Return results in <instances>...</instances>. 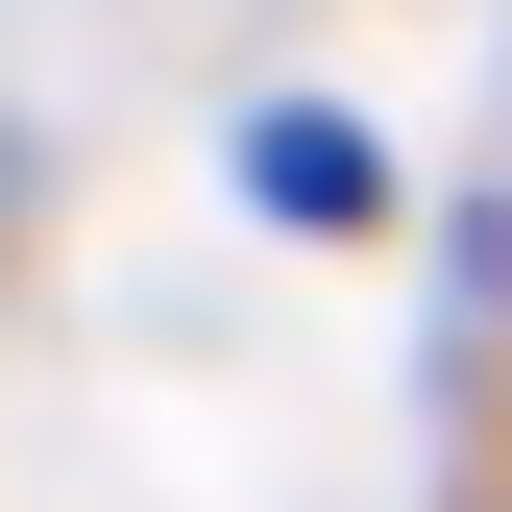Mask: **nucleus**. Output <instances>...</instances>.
Wrapping results in <instances>:
<instances>
[{"label": "nucleus", "instance_id": "f257e3e1", "mask_svg": "<svg viewBox=\"0 0 512 512\" xmlns=\"http://www.w3.org/2000/svg\"><path fill=\"white\" fill-rule=\"evenodd\" d=\"M244 171H269L293 220H366V122H269V147H244Z\"/></svg>", "mask_w": 512, "mask_h": 512}]
</instances>
